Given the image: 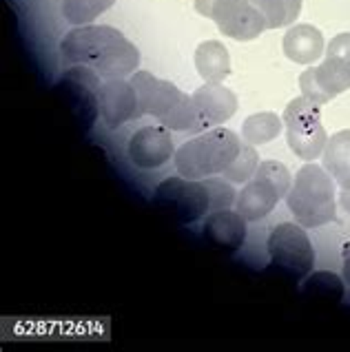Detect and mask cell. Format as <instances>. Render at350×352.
Wrapping results in <instances>:
<instances>
[{
  "mask_svg": "<svg viewBox=\"0 0 350 352\" xmlns=\"http://www.w3.org/2000/svg\"><path fill=\"white\" fill-rule=\"evenodd\" d=\"M60 52L67 65L89 67L105 80L133 76L140 65L138 47L118 29L107 25H83L72 29L60 45Z\"/></svg>",
  "mask_w": 350,
  "mask_h": 352,
  "instance_id": "obj_1",
  "label": "cell"
},
{
  "mask_svg": "<svg viewBox=\"0 0 350 352\" xmlns=\"http://www.w3.org/2000/svg\"><path fill=\"white\" fill-rule=\"evenodd\" d=\"M335 179L324 166L308 162L297 170L286 204L304 228H317L335 219Z\"/></svg>",
  "mask_w": 350,
  "mask_h": 352,
  "instance_id": "obj_2",
  "label": "cell"
},
{
  "mask_svg": "<svg viewBox=\"0 0 350 352\" xmlns=\"http://www.w3.org/2000/svg\"><path fill=\"white\" fill-rule=\"evenodd\" d=\"M242 142L228 129H211L188 140L175 151V168L188 179H204L222 175L237 157Z\"/></svg>",
  "mask_w": 350,
  "mask_h": 352,
  "instance_id": "obj_3",
  "label": "cell"
},
{
  "mask_svg": "<svg viewBox=\"0 0 350 352\" xmlns=\"http://www.w3.org/2000/svg\"><path fill=\"white\" fill-rule=\"evenodd\" d=\"M131 85L138 91L140 109L160 120L171 131H188L195 133V111L191 96L182 94L173 82L160 80L149 72H135L131 76Z\"/></svg>",
  "mask_w": 350,
  "mask_h": 352,
  "instance_id": "obj_4",
  "label": "cell"
},
{
  "mask_svg": "<svg viewBox=\"0 0 350 352\" xmlns=\"http://www.w3.org/2000/svg\"><path fill=\"white\" fill-rule=\"evenodd\" d=\"M302 96L317 104L331 102L350 89V34H339L328 43L324 52V63L319 67H308L299 76Z\"/></svg>",
  "mask_w": 350,
  "mask_h": 352,
  "instance_id": "obj_5",
  "label": "cell"
},
{
  "mask_svg": "<svg viewBox=\"0 0 350 352\" xmlns=\"http://www.w3.org/2000/svg\"><path fill=\"white\" fill-rule=\"evenodd\" d=\"M291 184L293 177L282 162L275 160L259 162L255 175L237 193L235 210L246 222H259L277 206L279 199L288 195Z\"/></svg>",
  "mask_w": 350,
  "mask_h": 352,
  "instance_id": "obj_6",
  "label": "cell"
},
{
  "mask_svg": "<svg viewBox=\"0 0 350 352\" xmlns=\"http://www.w3.org/2000/svg\"><path fill=\"white\" fill-rule=\"evenodd\" d=\"M319 107L322 104L313 102L306 96H299L288 102L282 116L286 126L288 148L299 160H306V162H313V160L322 155L328 142V133L322 124V111H319Z\"/></svg>",
  "mask_w": 350,
  "mask_h": 352,
  "instance_id": "obj_7",
  "label": "cell"
},
{
  "mask_svg": "<svg viewBox=\"0 0 350 352\" xmlns=\"http://www.w3.org/2000/svg\"><path fill=\"white\" fill-rule=\"evenodd\" d=\"M268 255L284 277L302 281L315 266V250L302 224H277L268 235Z\"/></svg>",
  "mask_w": 350,
  "mask_h": 352,
  "instance_id": "obj_8",
  "label": "cell"
},
{
  "mask_svg": "<svg viewBox=\"0 0 350 352\" xmlns=\"http://www.w3.org/2000/svg\"><path fill=\"white\" fill-rule=\"evenodd\" d=\"M155 206L168 215L173 222L193 224L211 213V199L204 182L188 177H168L162 184H157L153 193Z\"/></svg>",
  "mask_w": 350,
  "mask_h": 352,
  "instance_id": "obj_9",
  "label": "cell"
},
{
  "mask_svg": "<svg viewBox=\"0 0 350 352\" xmlns=\"http://www.w3.org/2000/svg\"><path fill=\"white\" fill-rule=\"evenodd\" d=\"M195 12L211 18L224 36L233 40H255L266 29L264 16L251 0H195Z\"/></svg>",
  "mask_w": 350,
  "mask_h": 352,
  "instance_id": "obj_10",
  "label": "cell"
},
{
  "mask_svg": "<svg viewBox=\"0 0 350 352\" xmlns=\"http://www.w3.org/2000/svg\"><path fill=\"white\" fill-rule=\"evenodd\" d=\"M98 109L100 118L105 120L109 129H118L131 122V120H138L140 116H144L142 109H140L135 87L131 85V80L127 82L124 78H111L100 85Z\"/></svg>",
  "mask_w": 350,
  "mask_h": 352,
  "instance_id": "obj_11",
  "label": "cell"
},
{
  "mask_svg": "<svg viewBox=\"0 0 350 352\" xmlns=\"http://www.w3.org/2000/svg\"><path fill=\"white\" fill-rule=\"evenodd\" d=\"M193 111H195V133L213 129L226 122L237 111V96L226 89L222 82H206L197 91L191 94Z\"/></svg>",
  "mask_w": 350,
  "mask_h": 352,
  "instance_id": "obj_12",
  "label": "cell"
},
{
  "mask_svg": "<svg viewBox=\"0 0 350 352\" xmlns=\"http://www.w3.org/2000/svg\"><path fill=\"white\" fill-rule=\"evenodd\" d=\"M175 157L171 129L164 124H151L138 129L129 140V160L138 168H157Z\"/></svg>",
  "mask_w": 350,
  "mask_h": 352,
  "instance_id": "obj_13",
  "label": "cell"
},
{
  "mask_svg": "<svg viewBox=\"0 0 350 352\" xmlns=\"http://www.w3.org/2000/svg\"><path fill=\"white\" fill-rule=\"evenodd\" d=\"M98 91H100V76L94 69L78 65L65 74V94L72 102V113L85 129L94 124L98 109Z\"/></svg>",
  "mask_w": 350,
  "mask_h": 352,
  "instance_id": "obj_14",
  "label": "cell"
},
{
  "mask_svg": "<svg viewBox=\"0 0 350 352\" xmlns=\"http://www.w3.org/2000/svg\"><path fill=\"white\" fill-rule=\"evenodd\" d=\"M202 230L208 244L217 250H224V253H233V250L242 248L246 241V219L231 208L213 210L206 217Z\"/></svg>",
  "mask_w": 350,
  "mask_h": 352,
  "instance_id": "obj_15",
  "label": "cell"
},
{
  "mask_svg": "<svg viewBox=\"0 0 350 352\" xmlns=\"http://www.w3.org/2000/svg\"><path fill=\"white\" fill-rule=\"evenodd\" d=\"M284 54L297 65H313L326 52L324 36L313 25H295L284 36Z\"/></svg>",
  "mask_w": 350,
  "mask_h": 352,
  "instance_id": "obj_16",
  "label": "cell"
},
{
  "mask_svg": "<svg viewBox=\"0 0 350 352\" xmlns=\"http://www.w3.org/2000/svg\"><path fill=\"white\" fill-rule=\"evenodd\" d=\"M195 69L204 82H224L231 76V56L219 40H206L195 49Z\"/></svg>",
  "mask_w": 350,
  "mask_h": 352,
  "instance_id": "obj_17",
  "label": "cell"
},
{
  "mask_svg": "<svg viewBox=\"0 0 350 352\" xmlns=\"http://www.w3.org/2000/svg\"><path fill=\"white\" fill-rule=\"evenodd\" d=\"M322 164L339 186L350 188V129L328 138Z\"/></svg>",
  "mask_w": 350,
  "mask_h": 352,
  "instance_id": "obj_18",
  "label": "cell"
},
{
  "mask_svg": "<svg viewBox=\"0 0 350 352\" xmlns=\"http://www.w3.org/2000/svg\"><path fill=\"white\" fill-rule=\"evenodd\" d=\"M284 129V120L279 118L277 113L271 111H262V113H255V116H248L244 120V126H242V138L244 142L253 144V146H262L273 142V140L282 133Z\"/></svg>",
  "mask_w": 350,
  "mask_h": 352,
  "instance_id": "obj_19",
  "label": "cell"
},
{
  "mask_svg": "<svg viewBox=\"0 0 350 352\" xmlns=\"http://www.w3.org/2000/svg\"><path fill=\"white\" fill-rule=\"evenodd\" d=\"M251 3L264 16L266 29L293 25L299 12H302V0H251Z\"/></svg>",
  "mask_w": 350,
  "mask_h": 352,
  "instance_id": "obj_20",
  "label": "cell"
},
{
  "mask_svg": "<svg viewBox=\"0 0 350 352\" xmlns=\"http://www.w3.org/2000/svg\"><path fill=\"white\" fill-rule=\"evenodd\" d=\"M113 3L116 0H65L63 14L67 18V23L83 27V25H91L100 14L111 9Z\"/></svg>",
  "mask_w": 350,
  "mask_h": 352,
  "instance_id": "obj_21",
  "label": "cell"
},
{
  "mask_svg": "<svg viewBox=\"0 0 350 352\" xmlns=\"http://www.w3.org/2000/svg\"><path fill=\"white\" fill-rule=\"evenodd\" d=\"M304 295L322 299V301H342L344 299V281L335 273H313L304 281Z\"/></svg>",
  "mask_w": 350,
  "mask_h": 352,
  "instance_id": "obj_22",
  "label": "cell"
},
{
  "mask_svg": "<svg viewBox=\"0 0 350 352\" xmlns=\"http://www.w3.org/2000/svg\"><path fill=\"white\" fill-rule=\"evenodd\" d=\"M257 166H259V157H257L255 146L248 142H242V148H239L237 157L226 166L222 175L233 184H246L248 179L255 175Z\"/></svg>",
  "mask_w": 350,
  "mask_h": 352,
  "instance_id": "obj_23",
  "label": "cell"
},
{
  "mask_svg": "<svg viewBox=\"0 0 350 352\" xmlns=\"http://www.w3.org/2000/svg\"><path fill=\"white\" fill-rule=\"evenodd\" d=\"M231 184L233 182H228L226 177H204V186L208 190V199H211V213L213 210L231 208V204H235L237 193Z\"/></svg>",
  "mask_w": 350,
  "mask_h": 352,
  "instance_id": "obj_24",
  "label": "cell"
},
{
  "mask_svg": "<svg viewBox=\"0 0 350 352\" xmlns=\"http://www.w3.org/2000/svg\"><path fill=\"white\" fill-rule=\"evenodd\" d=\"M342 273H344V281L350 286V241H346L342 248Z\"/></svg>",
  "mask_w": 350,
  "mask_h": 352,
  "instance_id": "obj_25",
  "label": "cell"
},
{
  "mask_svg": "<svg viewBox=\"0 0 350 352\" xmlns=\"http://www.w3.org/2000/svg\"><path fill=\"white\" fill-rule=\"evenodd\" d=\"M339 204H342L346 213H350V188H342V193H339Z\"/></svg>",
  "mask_w": 350,
  "mask_h": 352,
  "instance_id": "obj_26",
  "label": "cell"
}]
</instances>
